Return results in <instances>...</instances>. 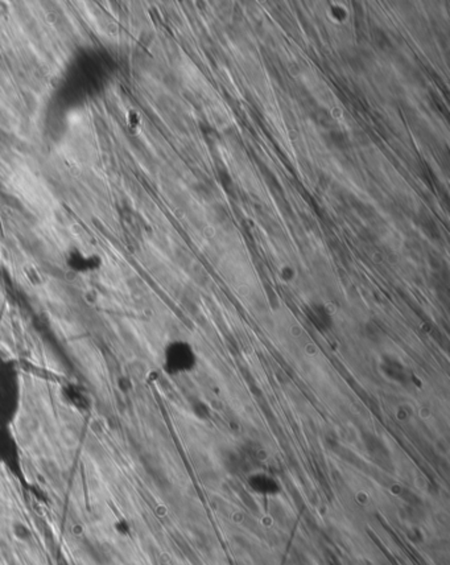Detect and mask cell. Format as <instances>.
Returning a JSON list of instances; mask_svg holds the SVG:
<instances>
[{
  "label": "cell",
  "instance_id": "obj_3",
  "mask_svg": "<svg viewBox=\"0 0 450 565\" xmlns=\"http://www.w3.org/2000/svg\"><path fill=\"white\" fill-rule=\"evenodd\" d=\"M0 467L16 480H24L22 450L13 432V426L0 425Z\"/></svg>",
  "mask_w": 450,
  "mask_h": 565
},
{
  "label": "cell",
  "instance_id": "obj_2",
  "mask_svg": "<svg viewBox=\"0 0 450 565\" xmlns=\"http://www.w3.org/2000/svg\"><path fill=\"white\" fill-rule=\"evenodd\" d=\"M198 357L192 344L185 340H172L167 342L161 351V366L169 376H178L192 373L197 367Z\"/></svg>",
  "mask_w": 450,
  "mask_h": 565
},
{
  "label": "cell",
  "instance_id": "obj_5",
  "mask_svg": "<svg viewBox=\"0 0 450 565\" xmlns=\"http://www.w3.org/2000/svg\"><path fill=\"white\" fill-rule=\"evenodd\" d=\"M70 267H72L74 271L83 272L88 271V269H93L95 267V262L93 260V258H86L83 254H73L72 258H70Z\"/></svg>",
  "mask_w": 450,
  "mask_h": 565
},
{
  "label": "cell",
  "instance_id": "obj_6",
  "mask_svg": "<svg viewBox=\"0 0 450 565\" xmlns=\"http://www.w3.org/2000/svg\"><path fill=\"white\" fill-rule=\"evenodd\" d=\"M331 138H333V142L335 143V145H338V147H341V144H345V142H346V138H345L341 132H333L331 133Z\"/></svg>",
  "mask_w": 450,
  "mask_h": 565
},
{
  "label": "cell",
  "instance_id": "obj_1",
  "mask_svg": "<svg viewBox=\"0 0 450 565\" xmlns=\"http://www.w3.org/2000/svg\"><path fill=\"white\" fill-rule=\"evenodd\" d=\"M24 379L12 359H0V425L13 426L22 408Z\"/></svg>",
  "mask_w": 450,
  "mask_h": 565
},
{
  "label": "cell",
  "instance_id": "obj_4",
  "mask_svg": "<svg viewBox=\"0 0 450 565\" xmlns=\"http://www.w3.org/2000/svg\"><path fill=\"white\" fill-rule=\"evenodd\" d=\"M308 316H309V320H310V322H312L313 325L317 326L320 330H325V329L331 324L330 316H329V313H327L326 309H325V306L322 305L310 306V308H309Z\"/></svg>",
  "mask_w": 450,
  "mask_h": 565
}]
</instances>
